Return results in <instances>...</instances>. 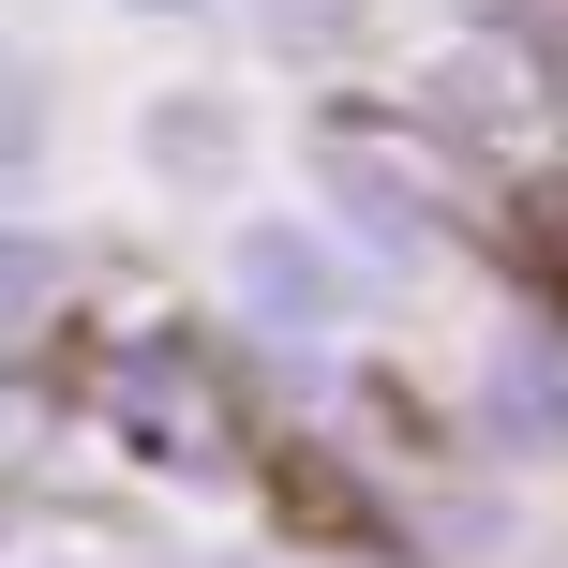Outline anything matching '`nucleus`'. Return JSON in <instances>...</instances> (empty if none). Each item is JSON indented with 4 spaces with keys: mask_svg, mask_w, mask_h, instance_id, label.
<instances>
[{
    "mask_svg": "<svg viewBox=\"0 0 568 568\" xmlns=\"http://www.w3.org/2000/svg\"><path fill=\"white\" fill-rule=\"evenodd\" d=\"M255 300H270V314H314V300H329V255H314V225H255Z\"/></svg>",
    "mask_w": 568,
    "mask_h": 568,
    "instance_id": "obj_2",
    "label": "nucleus"
},
{
    "mask_svg": "<svg viewBox=\"0 0 568 568\" xmlns=\"http://www.w3.org/2000/svg\"><path fill=\"white\" fill-rule=\"evenodd\" d=\"M240 150H255L240 90H150V105H135V165L165 180V195H225Z\"/></svg>",
    "mask_w": 568,
    "mask_h": 568,
    "instance_id": "obj_1",
    "label": "nucleus"
},
{
    "mask_svg": "<svg viewBox=\"0 0 568 568\" xmlns=\"http://www.w3.org/2000/svg\"><path fill=\"white\" fill-rule=\"evenodd\" d=\"M135 16H195V0H135Z\"/></svg>",
    "mask_w": 568,
    "mask_h": 568,
    "instance_id": "obj_4",
    "label": "nucleus"
},
{
    "mask_svg": "<svg viewBox=\"0 0 568 568\" xmlns=\"http://www.w3.org/2000/svg\"><path fill=\"white\" fill-rule=\"evenodd\" d=\"M344 30H374V0H270V45L284 60H329Z\"/></svg>",
    "mask_w": 568,
    "mask_h": 568,
    "instance_id": "obj_3",
    "label": "nucleus"
}]
</instances>
